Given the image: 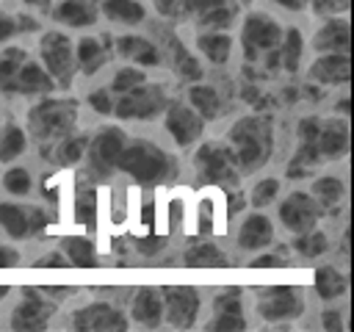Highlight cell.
I'll list each match as a JSON object with an SVG mask.
<instances>
[{"label": "cell", "instance_id": "6da1fadb", "mask_svg": "<svg viewBox=\"0 0 354 332\" xmlns=\"http://www.w3.org/2000/svg\"><path fill=\"white\" fill-rule=\"evenodd\" d=\"M230 149L235 155L238 169L254 172L260 169L274 149V130L266 116H243L230 130Z\"/></svg>", "mask_w": 354, "mask_h": 332}, {"label": "cell", "instance_id": "7a4b0ae2", "mask_svg": "<svg viewBox=\"0 0 354 332\" xmlns=\"http://www.w3.org/2000/svg\"><path fill=\"white\" fill-rule=\"evenodd\" d=\"M116 169L130 174L138 185H160L171 174V158L149 141H133L124 144Z\"/></svg>", "mask_w": 354, "mask_h": 332}, {"label": "cell", "instance_id": "3957f363", "mask_svg": "<svg viewBox=\"0 0 354 332\" xmlns=\"http://www.w3.org/2000/svg\"><path fill=\"white\" fill-rule=\"evenodd\" d=\"M75 105L66 100H44L30 111V130L39 141L64 138L75 127Z\"/></svg>", "mask_w": 354, "mask_h": 332}, {"label": "cell", "instance_id": "277c9868", "mask_svg": "<svg viewBox=\"0 0 354 332\" xmlns=\"http://www.w3.org/2000/svg\"><path fill=\"white\" fill-rule=\"evenodd\" d=\"M196 172L202 177V183H210V185H221V188H235L238 180H241V172H238V163H235V155L232 149L227 147H218V144H202L196 158Z\"/></svg>", "mask_w": 354, "mask_h": 332}, {"label": "cell", "instance_id": "5b68a950", "mask_svg": "<svg viewBox=\"0 0 354 332\" xmlns=\"http://www.w3.org/2000/svg\"><path fill=\"white\" fill-rule=\"evenodd\" d=\"M166 108V94L160 86H136L130 91H124L116 102H113V113L119 119H152L155 113H160Z\"/></svg>", "mask_w": 354, "mask_h": 332}, {"label": "cell", "instance_id": "8992f818", "mask_svg": "<svg viewBox=\"0 0 354 332\" xmlns=\"http://www.w3.org/2000/svg\"><path fill=\"white\" fill-rule=\"evenodd\" d=\"M324 216V208L315 196L304 194V191H293L279 202V221L290 230V232H307L313 227H318Z\"/></svg>", "mask_w": 354, "mask_h": 332}, {"label": "cell", "instance_id": "52a82bcc", "mask_svg": "<svg viewBox=\"0 0 354 332\" xmlns=\"http://www.w3.org/2000/svg\"><path fill=\"white\" fill-rule=\"evenodd\" d=\"M39 53H41V61H44L50 77H58L61 83L72 80V75H75V53H72V44H69L66 33L47 30L41 36V42H39Z\"/></svg>", "mask_w": 354, "mask_h": 332}, {"label": "cell", "instance_id": "ba28073f", "mask_svg": "<svg viewBox=\"0 0 354 332\" xmlns=\"http://www.w3.org/2000/svg\"><path fill=\"white\" fill-rule=\"evenodd\" d=\"M72 329H77V332H122V329H127V318L122 310H116L105 302H94V304H86L72 313Z\"/></svg>", "mask_w": 354, "mask_h": 332}, {"label": "cell", "instance_id": "9c48e42d", "mask_svg": "<svg viewBox=\"0 0 354 332\" xmlns=\"http://www.w3.org/2000/svg\"><path fill=\"white\" fill-rule=\"evenodd\" d=\"M124 144H127V136L119 127L100 130L97 138L91 141V147H86L88 149V166H91V172L100 174V177L111 174L116 169V160H119Z\"/></svg>", "mask_w": 354, "mask_h": 332}, {"label": "cell", "instance_id": "30bf717a", "mask_svg": "<svg viewBox=\"0 0 354 332\" xmlns=\"http://www.w3.org/2000/svg\"><path fill=\"white\" fill-rule=\"evenodd\" d=\"M199 293L188 285H171L163 290V315L174 329H188L194 326L199 315Z\"/></svg>", "mask_w": 354, "mask_h": 332}, {"label": "cell", "instance_id": "8fae6325", "mask_svg": "<svg viewBox=\"0 0 354 332\" xmlns=\"http://www.w3.org/2000/svg\"><path fill=\"white\" fill-rule=\"evenodd\" d=\"M0 227L6 235L22 241V238L39 235L47 227V219H44V210H39V208H22L14 202H0Z\"/></svg>", "mask_w": 354, "mask_h": 332}, {"label": "cell", "instance_id": "7c38bea8", "mask_svg": "<svg viewBox=\"0 0 354 332\" xmlns=\"http://www.w3.org/2000/svg\"><path fill=\"white\" fill-rule=\"evenodd\" d=\"M241 39H243L246 58L254 61L257 53H268V50H274L279 44L282 28L271 17H266V14H249L246 22H243V36Z\"/></svg>", "mask_w": 354, "mask_h": 332}, {"label": "cell", "instance_id": "4fadbf2b", "mask_svg": "<svg viewBox=\"0 0 354 332\" xmlns=\"http://www.w3.org/2000/svg\"><path fill=\"white\" fill-rule=\"evenodd\" d=\"M301 310H304V302L299 290L290 285H271L263 290V299L257 302V313L266 321H288L301 315Z\"/></svg>", "mask_w": 354, "mask_h": 332}, {"label": "cell", "instance_id": "5bb4252c", "mask_svg": "<svg viewBox=\"0 0 354 332\" xmlns=\"http://www.w3.org/2000/svg\"><path fill=\"white\" fill-rule=\"evenodd\" d=\"M166 130L180 147H191L202 136V116L194 108H188L183 102H174L166 111Z\"/></svg>", "mask_w": 354, "mask_h": 332}, {"label": "cell", "instance_id": "9a60e30c", "mask_svg": "<svg viewBox=\"0 0 354 332\" xmlns=\"http://www.w3.org/2000/svg\"><path fill=\"white\" fill-rule=\"evenodd\" d=\"M53 77L33 61H22V66L14 72L11 80H6L0 89L8 94H50L53 91Z\"/></svg>", "mask_w": 354, "mask_h": 332}, {"label": "cell", "instance_id": "2e32d148", "mask_svg": "<svg viewBox=\"0 0 354 332\" xmlns=\"http://www.w3.org/2000/svg\"><path fill=\"white\" fill-rule=\"evenodd\" d=\"M53 315V304H47L44 299L28 293L11 313V329L17 332H39L47 329V321Z\"/></svg>", "mask_w": 354, "mask_h": 332}, {"label": "cell", "instance_id": "e0dca14e", "mask_svg": "<svg viewBox=\"0 0 354 332\" xmlns=\"http://www.w3.org/2000/svg\"><path fill=\"white\" fill-rule=\"evenodd\" d=\"M310 77L321 86H340L351 77V61L348 53H326L310 66Z\"/></svg>", "mask_w": 354, "mask_h": 332}, {"label": "cell", "instance_id": "ac0fdd59", "mask_svg": "<svg viewBox=\"0 0 354 332\" xmlns=\"http://www.w3.org/2000/svg\"><path fill=\"white\" fill-rule=\"evenodd\" d=\"M271 241H274V224H271L268 216L252 213V216L243 219V224L238 230V246L241 249H249V252L266 249Z\"/></svg>", "mask_w": 354, "mask_h": 332}, {"label": "cell", "instance_id": "d6986e66", "mask_svg": "<svg viewBox=\"0 0 354 332\" xmlns=\"http://www.w3.org/2000/svg\"><path fill=\"white\" fill-rule=\"evenodd\" d=\"M315 144H318V155H321V160L324 158H340V155H346V149H348V124L346 122H324L321 119V130H318V138H315Z\"/></svg>", "mask_w": 354, "mask_h": 332}, {"label": "cell", "instance_id": "ffe728a7", "mask_svg": "<svg viewBox=\"0 0 354 332\" xmlns=\"http://www.w3.org/2000/svg\"><path fill=\"white\" fill-rule=\"evenodd\" d=\"M133 321H138L141 326L147 329H155L160 326L163 321V299L155 288H141L136 296H133Z\"/></svg>", "mask_w": 354, "mask_h": 332}, {"label": "cell", "instance_id": "44dd1931", "mask_svg": "<svg viewBox=\"0 0 354 332\" xmlns=\"http://www.w3.org/2000/svg\"><path fill=\"white\" fill-rule=\"evenodd\" d=\"M53 19L66 28H88L97 22V8L88 0H64L55 6Z\"/></svg>", "mask_w": 354, "mask_h": 332}, {"label": "cell", "instance_id": "7402d4cb", "mask_svg": "<svg viewBox=\"0 0 354 332\" xmlns=\"http://www.w3.org/2000/svg\"><path fill=\"white\" fill-rule=\"evenodd\" d=\"M348 19L343 17H332L326 25H321L318 36H315V47L321 53H348Z\"/></svg>", "mask_w": 354, "mask_h": 332}, {"label": "cell", "instance_id": "603a6c76", "mask_svg": "<svg viewBox=\"0 0 354 332\" xmlns=\"http://www.w3.org/2000/svg\"><path fill=\"white\" fill-rule=\"evenodd\" d=\"M116 50H119L122 58L138 61V64H144V66H155V64H160V53H158V47H155L149 39H144V36H122V39L116 42Z\"/></svg>", "mask_w": 354, "mask_h": 332}, {"label": "cell", "instance_id": "cb8c5ba5", "mask_svg": "<svg viewBox=\"0 0 354 332\" xmlns=\"http://www.w3.org/2000/svg\"><path fill=\"white\" fill-rule=\"evenodd\" d=\"M196 47L202 50V55H207V61L213 64H224L230 58L232 50V39L221 30H210V33H199L196 36Z\"/></svg>", "mask_w": 354, "mask_h": 332}, {"label": "cell", "instance_id": "d4e9b609", "mask_svg": "<svg viewBox=\"0 0 354 332\" xmlns=\"http://www.w3.org/2000/svg\"><path fill=\"white\" fill-rule=\"evenodd\" d=\"M188 100H191V105H194V111L202 116V119H216L218 113H221V97H218V91L213 89V86H191V91H188Z\"/></svg>", "mask_w": 354, "mask_h": 332}, {"label": "cell", "instance_id": "484cf974", "mask_svg": "<svg viewBox=\"0 0 354 332\" xmlns=\"http://www.w3.org/2000/svg\"><path fill=\"white\" fill-rule=\"evenodd\" d=\"M185 266L191 268H218V266H227V257L218 246L213 243H196L191 249H185Z\"/></svg>", "mask_w": 354, "mask_h": 332}, {"label": "cell", "instance_id": "4316f807", "mask_svg": "<svg viewBox=\"0 0 354 332\" xmlns=\"http://www.w3.org/2000/svg\"><path fill=\"white\" fill-rule=\"evenodd\" d=\"M235 11H238L235 0H221V3H216L213 8L202 11V14L196 17V22H199L202 28H207V30H227V28L232 25V19H235Z\"/></svg>", "mask_w": 354, "mask_h": 332}, {"label": "cell", "instance_id": "83f0119b", "mask_svg": "<svg viewBox=\"0 0 354 332\" xmlns=\"http://www.w3.org/2000/svg\"><path fill=\"white\" fill-rule=\"evenodd\" d=\"M102 11L108 19L122 22V25H138L144 19V6L136 0H105Z\"/></svg>", "mask_w": 354, "mask_h": 332}, {"label": "cell", "instance_id": "f1b7e54d", "mask_svg": "<svg viewBox=\"0 0 354 332\" xmlns=\"http://www.w3.org/2000/svg\"><path fill=\"white\" fill-rule=\"evenodd\" d=\"M75 61L80 64V69H83L86 75H91V72H97V69L105 64V47H102L97 39L86 36V39H80V42H77Z\"/></svg>", "mask_w": 354, "mask_h": 332}, {"label": "cell", "instance_id": "f546056e", "mask_svg": "<svg viewBox=\"0 0 354 332\" xmlns=\"http://www.w3.org/2000/svg\"><path fill=\"white\" fill-rule=\"evenodd\" d=\"M315 290L321 299H337L346 293V277L332 266H321L315 271Z\"/></svg>", "mask_w": 354, "mask_h": 332}, {"label": "cell", "instance_id": "4dcf8cb0", "mask_svg": "<svg viewBox=\"0 0 354 332\" xmlns=\"http://www.w3.org/2000/svg\"><path fill=\"white\" fill-rule=\"evenodd\" d=\"M282 42V53H279V61L288 72H296L299 69V61H301V50H304V39H301V30L299 28H288V33L279 39Z\"/></svg>", "mask_w": 354, "mask_h": 332}, {"label": "cell", "instance_id": "1f68e13d", "mask_svg": "<svg viewBox=\"0 0 354 332\" xmlns=\"http://www.w3.org/2000/svg\"><path fill=\"white\" fill-rule=\"evenodd\" d=\"M64 257H66V263H75V266H97V257H94V246L88 243V238H77V235H72V238H64Z\"/></svg>", "mask_w": 354, "mask_h": 332}, {"label": "cell", "instance_id": "d6a6232c", "mask_svg": "<svg viewBox=\"0 0 354 332\" xmlns=\"http://www.w3.org/2000/svg\"><path fill=\"white\" fill-rule=\"evenodd\" d=\"M25 133L17 127V124H8L3 133H0V163H8L14 158H19L25 152Z\"/></svg>", "mask_w": 354, "mask_h": 332}, {"label": "cell", "instance_id": "836d02e7", "mask_svg": "<svg viewBox=\"0 0 354 332\" xmlns=\"http://www.w3.org/2000/svg\"><path fill=\"white\" fill-rule=\"evenodd\" d=\"M293 249L299 252V255H304V257H318V255H324L326 249H329V238L321 232V230H307V232H299V238L293 241Z\"/></svg>", "mask_w": 354, "mask_h": 332}, {"label": "cell", "instance_id": "e575fe53", "mask_svg": "<svg viewBox=\"0 0 354 332\" xmlns=\"http://www.w3.org/2000/svg\"><path fill=\"white\" fill-rule=\"evenodd\" d=\"M313 194H315V199L321 202V205H326V208H332V205H337L340 199H343V194H346V185H343V180L340 177H321V180H315V185H313Z\"/></svg>", "mask_w": 354, "mask_h": 332}, {"label": "cell", "instance_id": "d590c367", "mask_svg": "<svg viewBox=\"0 0 354 332\" xmlns=\"http://www.w3.org/2000/svg\"><path fill=\"white\" fill-rule=\"evenodd\" d=\"M169 47H171V53H174V69H177L185 80H199V77H202L199 61H196L194 55H188V50H185L180 42H174V39H169Z\"/></svg>", "mask_w": 354, "mask_h": 332}, {"label": "cell", "instance_id": "8d00e7d4", "mask_svg": "<svg viewBox=\"0 0 354 332\" xmlns=\"http://www.w3.org/2000/svg\"><path fill=\"white\" fill-rule=\"evenodd\" d=\"M86 147H88V141L83 136H64L58 149H55V160L61 166H72L86 155Z\"/></svg>", "mask_w": 354, "mask_h": 332}, {"label": "cell", "instance_id": "74e56055", "mask_svg": "<svg viewBox=\"0 0 354 332\" xmlns=\"http://www.w3.org/2000/svg\"><path fill=\"white\" fill-rule=\"evenodd\" d=\"M30 185H33L30 172L22 169V166H14V169H8V172L3 174V188H6L8 194H14V196H25V194L30 191Z\"/></svg>", "mask_w": 354, "mask_h": 332}, {"label": "cell", "instance_id": "f35d334b", "mask_svg": "<svg viewBox=\"0 0 354 332\" xmlns=\"http://www.w3.org/2000/svg\"><path fill=\"white\" fill-rule=\"evenodd\" d=\"M277 194H279V180L266 177V180H260V183L252 188V205H254V208H266V205H271V202L277 199Z\"/></svg>", "mask_w": 354, "mask_h": 332}, {"label": "cell", "instance_id": "ab89813d", "mask_svg": "<svg viewBox=\"0 0 354 332\" xmlns=\"http://www.w3.org/2000/svg\"><path fill=\"white\" fill-rule=\"evenodd\" d=\"M141 83H144V72L127 66V69H119V72H116V77H113V83H111V91H113V94H124V91L136 89V86H141Z\"/></svg>", "mask_w": 354, "mask_h": 332}, {"label": "cell", "instance_id": "60d3db41", "mask_svg": "<svg viewBox=\"0 0 354 332\" xmlns=\"http://www.w3.org/2000/svg\"><path fill=\"white\" fill-rule=\"evenodd\" d=\"M207 329H213V332H241V329H246V318H243V313H216V318L207 324Z\"/></svg>", "mask_w": 354, "mask_h": 332}, {"label": "cell", "instance_id": "b9f144b4", "mask_svg": "<svg viewBox=\"0 0 354 332\" xmlns=\"http://www.w3.org/2000/svg\"><path fill=\"white\" fill-rule=\"evenodd\" d=\"M22 61H25V50H19V47H11V50L0 53V86L14 77V72L22 66Z\"/></svg>", "mask_w": 354, "mask_h": 332}, {"label": "cell", "instance_id": "7bdbcfd3", "mask_svg": "<svg viewBox=\"0 0 354 332\" xmlns=\"http://www.w3.org/2000/svg\"><path fill=\"white\" fill-rule=\"evenodd\" d=\"M88 105L97 111V113H111L113 111V100L108 91H91L88 94Z\"/></svg>", "mask_w": 354, "mask_h": 332}, {"label": "cell", "instance_id": "ee69618b", "mask_svg": "<svg viewBox=\"0 0 354 332\" xmlns=\"http://www.w3.org/2000/svg\"><path fill=\"white\" fill-rule=\"evenodd\" d=\"M136 246H138L141 255H155V252H160L166 246V238L163 235H147V238H138Z\"/></svg>", "mask_w": 354, "mask_h": 332}, {"label": "cell", "instance_id": "f6af8a7d", "mask_svg": "<svg viewBox=\"0 0 354 332\" xmlns=\"http://www.w3.org/2000/svg\"><path fill=\"white\" fill-rule=\"evenodd\" d=\"M216 313H243V304L235 299V293H221L216 299Z\"/></svg>", "mask_w": 354, "mask_h": 332}, {"label": "cell", "instance_id": "bcb514c9", "mask_svg": "<svg viewBox=\"0 0 354 332\" xmlns=\"http://www.w3.org/2000/svg\"><path fill=\"white\" fill-rule=\"evenodd\" d=\"M348 6V0H313V8L318 14H332V11H343Z\"/></svg>", "mask_w": 354, "mask_h": 332}, {"label": "cell", "instance_id": "7dc6e473", "mask_svg": "<svg viewBox=\"0 0 354 332\" xmlns=\"http://www.w3.org/2000/svg\"><path fill=\"white\" fill-rule=\"evenodd\" d=\"M216 3H221V0H183V8H185V11H191L194 17H199L202 11L213 8Z\"/></svg>", "mask_w": 354, "mask_h": 332}, {"label": "cell", "instance_id": "c3c4849f", "mask_svg": "<svg viewBox=\"0 0 354 332\" xmlns=\"http://www.w3.org/2000/svg\"><path fill=\"white\" fill-rule=\"evenodd\" d=\"M279 266H285V260L277 255H260L252 260V268H279Z\"/></svg>", "mask_w": 354, "mask_h": 332}, {"label": "cell", "instance_id": "681fc988", "mask_svg": "<svg viewBox=\"0 0 354 332\" xmlns=\"http://www.w3.org/2000/svg\"><path fill=\"white\" fill-rule=\"evenodd\" d=\"M19 263V252L14 246H0V268H14Z\"/></svg>", "mask_w": 354, "mask_h": 332}, {"label": "cell", "instance_id": "f907efd6", "mask_svg": "<svg viewBox=\"0 0 354 332\" xmlns=\"http://www.w3.org/2000/svg\"><path fill=\"white\" fill-rule=\"evenodd\" d=\"M321 321H324V329H335V332H340L343 329V315H340V310H326L324 315H321Z\"/></svg>", "mask_w": 354, "mask_h": 332}, {"label": "cell", "instance_id": "816d5d0a", "mask_svg": "<svg viewBox=\"0 0 354 332\" xmlns=\"http://www.w3.org/2000/svg\"><path fill=\"white\" fill-rule=\"evenodd\" d=\"M155 8H158L163 17H174V14H180L183 0H155Z\"/></svg>", "mask_w": 354, "mask_h": 332}, {"label": "cell", "instance_id": "f5cc1de1", "mask_svg": "<svg viewBox=\"0 0 354 332\" xmlns=\"http://www.w3.org/2000/svg\"><path fill=\"white\" fill-rule=\"evenodd\" d=\"M14 33H17V22H14V17H8V14L0 11V42L11 39Z\"/></svg>", "mask_w": 354, "mask_h": 332}, {"label": "cell", "instance_id": "db71d44e", "mask_svg": "<svg viewBox=\"0 0 354 332\" xmlns=\"http://www.w3.org/2000/svg\"><path fill=\"white\" fill-rule=\"evenodd\" d=\"M64 266H66V257L58 255V252H53L50 257H41L39 260V268H64Z\"/></svg>", "mask_w": 354, "mask_h": 332}, {"label": "cell", "instance_id": "11a10c76", "mask_svg": "<svg viewBox=\"0 0 354 332\" xmlns=\"http://www.w3.org/2000/svg\"><path fill=\"white\" fill-rule=\"evenodd\" d=\"M277 6H282V8H288V11H301L310 0H274Z\"/></svg>", "mask_w": 354, "mask_h": 332}, {"label": "cell", "instance_id": "9f6ffc18", "mask_svg": "<svg viewBox=\"0 0 354 332\" xmlns=\"http://www.w3.org/2000/svg\"><path fill=\"white\" fill-rule=\"evenodd\" d=\"M14 22H17V30H36L39 28V22L30 19V17H17Z\"/></svg>", "mask_w": 354, "mask_h": 332}, {"label": "cell", "instance_id": "6f0895ef", "mask_svg": "<svg viewBox=\"0 0 354 332\" xmlns=\"http://www.w3.org/2000/svg\"><path fill=\"white\" fill-rule=\"evenodd\" d=\"M241 205H243V196H241V194H232V196H230V213H238Z\"/></svg>", "mask_w": 354, "mask_h": 332}, {"label": "cell", "instance_id": "680465c9", "mask_svg": "<svg viewBox=\"0 0 354 332\" xmlns=\"http://www.w3.org/2000/svg\"><path fill=\"white\" fill-rule=\"evenodd\" d=\"M22 3H28V6H33V8H47L53 0H22Z\"/></svg>", "mask_w": 354, "mask_h": 332}, {"label": "cell", "instance_id": "91938a15", "mask_svg": "<svg viewBox=\"0 0 354 332\" xmlns=\"http://www.w3.org/2000/svg\"><path fill=\"white\" fill-rule=\"evenodd\" d=\"M337 111H340L343 116H348V97H340V102H337Z\"/></svg>", "mask_w": 354, "mask_h": 332}, {"label": "cell", "instance_id": "94428289", "mask_svg": "<svg viewBox=\"0 0 354 332\" xmlns=\"http://www.w3.org/2000/svg\"><path fill=\"white\" fill-rule=\"evenodd\" d=\"M6 293H8V288H6V285H0V302H3V296H6Z\"/></svg>", "mask_w": 354, "mask_h": 332}]
</instances>
